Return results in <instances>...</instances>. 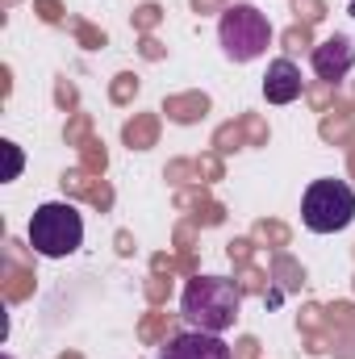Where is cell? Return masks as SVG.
I'll use <instances>...</instances> for the list:
<instances>
[{"label": "cell", "mask_w": 355, "mask_h": 359, "mask_svg": "<svg viewBox=\"0 0 355 359\" xmlns=\"http://www.w3.org/2000/svg\"><path fill=\"white\" fill-rule=\"evenodd\" d=\"M4 147V155H8V172H4V180H17L21 176V151H17V142H0Z\"/></svg>", "instance_id": "obj_8"}, {"label": "cell", "mask_w": 355, "mask_h": 359, "mask_svg": "<svg viewBox=\"0 0 355 359\" xmlns=\"http://www.w3.org/2000/svg\"><path fill=\"white\" fill-rule=\"evenodd\" d=\"M351 67H355V46H351V38L335 34V38H326V42H318V46H314V72H318V80H330V84H339V80H343Z\"/></svg>", "instance_id": "obj_6"}, {"label": "cell", "mask_w": 355, "mask_h": 359, "mask_svg": "<svg viewBox=\"0 0 355 359\" xmlns=\"http://www.w3.org/2000/svg\"><path fill=\"white\" fill-rule=\"evenodd\" d=\"M159 359H234V351L222 343V334H205V330H184L176 334Z\"/></svg>", "instance_id": "obj_5"}, {"label": "cell", "mask_w": 355, "mask_h": 359, "mask_svg": "<svg viewBox=\"0 0 355 359\" xmlns=\"http://www.w3.org/2000/svg\"><path fill=\"white\" fill-rule=\"evenodd\" d=\"M217 38H222V50L234 59V63H251L260 59L272 42V25L255 4H230L217 21Z\"/></svg>", "instance_id": "obj_4"}, {"label": "cell", "mask_w": 355, "mask_h": 359, "mask_svg": "<svg viewBox=\"0 0 355 359\" xmlns=\"http://www.w3.org/2000/svg\"><path fill=\"white\" fill-rule=\"evenodd\" d=\"M84 243V217L76 205L67 201H51V205H38L34 217H29V247L42 255V259H67L76 255Z\"/></svg>", "instance_id": "obj_2"}, {"label": "cell", "mask_w": 355, "mask_h": 359, "mask_svg": "<svg viewBox=\"0 0 355 359\" xmlns=\"http://www.w3.org/2000/svg\"><path fill=\"white\" fill-rule=\"evenodd\" d=\"M301 88H305V80H301V67H297L293 59L267 63V76H264L267 104H293V100L301 96Z\"/></svg>", "instance_id": "obj_7"}, {"label": "cell", "mask_w": 355, "mask_h": 359, "mask_svg": "<svg viewBox=\"0 0 355 359\" xmlns=\"http://www.w3.org/2000/svg\"><path fill=\"white\" fill-rule=\"evenodd\" d=\"M301 222L314 234H339L355 222V192L343 180H314L301 196Z\"/></svg>", "instance_id": "obj_3"}, {"label": "cell", "mask_w": 355, "mask_h": 359, "mask_svg": "<svg viewBox=\"0 0 355 359\" xmlns=\"http://www.w3.org/2000/svg\"><path fill=\"white\" fill-rule=\"evenodd\" d=\"M239 305H243V292H239L234 280H226V276H196L184 288L180 313H184V322L192 330L226 334L239 322Z\"/></svg>", "instance_id": "obj_1"}]
</instances>
